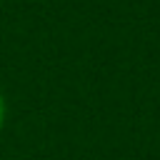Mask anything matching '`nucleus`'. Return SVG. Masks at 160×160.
I'll return each mask as SVG.
<instances>
[{"label":"nucleus","mask_w":160,"mask_h":160,"mask_svg":"<svg viewBox=\"0 0 160 160\" xmlns=\"http://www.w3.org/2000/svg\"><path fill=\"white\" fill-rule=\"evenodd\" d=\"M2 120H5V100L0 95V125H2Z\"/></svg>","instance_id":"nucleus-1"}]
</instances>
